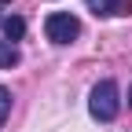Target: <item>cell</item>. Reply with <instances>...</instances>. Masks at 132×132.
I'll return each mask as SVG.
<instances>
[{"mask_svg":"<svg viewBox=\"0 0 132 132\" xmlns=\"http://www.w3.org/2000/svg\"><path fill=\"white\" fill-rule=\"evenodd\" d=\"M118 110H121V99H118V85L106 77V81H99V85L92 88V95H88V114L95 121H114L118 118Z\"/></svg>","mask_w":132,"mask_h":132,"instance_id":"obj_1","label":"cell"},{"mask_svg":"<svg viewBox=\"0 0 132 132\" xmlns=\"http://www.w3.org/2000/svg\"><path fill=\"white\" fill-rule=\"evenodd\" d=\"M44 33H48L52 44H70V40L81 37V22H77V15H70V11H55V15L44 19Z\"/></svg>","mask_w":132,"mask_h":132,"instance_id":"obj_2","label":"cell"},{"mask_svg":"<svg viewBox=\"0 0 132 132\" xmlns=\"http://www.w3.org/2000/svg\"><path fill=\"white\" fill-rule=\"evenodd\" d=\"M88 11L99 15V19H110V15H121L125 11V0H85Z\"/></svg>","mask_w":132,"mask_h":132,"instance_id":"obj_3","label":"cell"},{"mask_svg":"<svg viewBox=\"0 0 132 132\" xmlns=\"http://www.w3.org/2000/svg\"><path fill=\"white\" fill-rule=\"evenodd\" d=\"M0 26H4V37H7L11 44L26 37V19H19V15H7V19L0 22Z\"/></svg>","mask_w":132,"mask_h":132,"instance_id":"obj_4","label":"cell"},{"mask_svg":"<svg viewBox=\"0 0 132 132\" xmlns=\"http://www.w3.org/2000/svg\"><path fill=\"white\" fill-rule=\"evenodd\" d=\"M19 62H22V52L11 40H0V70H11V66H19Z\"/></svg>","mask_w":132,"mask_h":132,"instance_id":"obj_5","label":"cell"},{"mask_svg":"<svg viewBox=\"0 0 132 132\" xmlns=\"http://www.w3.org/2000/svg\"><path fill=\"white\" fill-rule=\"evenodd\" d=\"M7 114H11V92L0 85V128H4V121H7Z\"/></svg>","mask_w":132,"mask_h":132,"instance_id":"obj_6","label":"cell"},{"mask_svg":"<svg viewBox=\"0 0 132 132\" xmlns=\"http://www.w3.org/2000/svg\"><path fill=\"white\" fill-rule=\"evenodd\" d=\"M0 4H11V0H0Z\"/></svg>","mask_w":132,"mask_h":132,"instance_id":"obj_7","label":"cell"},{"mask_svg":"<svg viewBox=\"0 0 132 132\" xmlns=\"http://www.w3.org/2000/svg\"><path fill=\"white\" fill-rule=\"evenodd\" d=\"M128 103H132V92H128Z\"/></svg>","mask_w":132,"mask_h":132,"instance_id":"obj_8","label":"cell"}]
</instances>
